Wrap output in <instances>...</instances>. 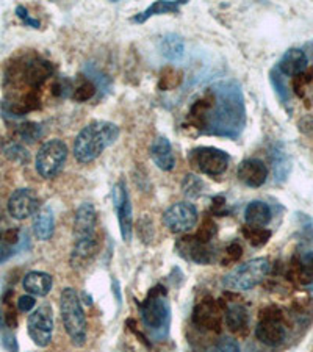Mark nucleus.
I'll return each mask as SVG.
<instances>
[{"mask_svg": "<svg viewBox=\"0 0 313 352\" xmlns=\"http://www.w3.org/2000/svg\"><path fill=\"white\" fill-rule=\"evenodd\" d=\"M140 315L152 338H166L171 327V307L166 301V288L162 285L153 287L140 304Z\"/></svg>", "mask_w": 313, "mask_h": 352, "instance_id": "obj_3", "label": "nucleus"}, {"mask_svg": "<svg viewBox=\"0 0 313 352\" xmlns=\"http://www.w3.org/2000/svg\"><path fill=\"white\" fill-rule=\"evenodd\" d=\"M3 305H5V310H3L5 327L16 329L18 327V310H16V305L7 298L3 299Z\"/></svg>", "mask_w": 313, "mask_h": 352, "instance_id": "obj_34", "label": "nucleus"}, {"mask_svg": "<svg viewBox=\"0 0 313 352\" xmlns=\"http://www.w3.org/2000/svg\"><path fill=\"white\" fill-rule=\"evenodd\" d=\"M35 305H36L35 296H32V294L21 296V298L18 299V304H16V307H18V310L22 312V313L32 312L33 307H35Z\"/></svg>", "mask_w": 313, "mask_h": 352, "instance_id": "obj_39", "label": "nucleus"}, {"mask_svg": "<svg viewBox=\"0 0 313 352\" xmlns=\"http://www.w3.org/2000/svg\"><path fill=\"white\" fill-rule=\"evenodd\" d=\"M0 241H2V234H0Z\"/></svg>", "mask_w": 313, "mask_h": 352, "instance_id": "obj_44", "label": "nucleus"}, {"mask_svg": "<svg viewBox=\"0 0 313 352\" xmlns=\"http://www.w3.org/2000/svg\"><path fill=\"white\" fill-rule=\"evenodd\" d=\"M270 271L271 263L268 258H254L227 273L223 277V287L230 291H249L262 284Z\"/></svg>", "mask_w": 313, "mask_h": 352, "instance_id": "obj_5", "label": "nucleus"}, {"mask_svg": "<svg viewBox=\"0 0 313 352\" xmlns=\"http://www.w3.org/2000/svg\"><path fill=\"white\" fill-rule=\"evenodd\" d=\"M19 236H21V230L19 229H8L7 232L2 234V241L7 246H14L19 243Z\"/></svg>", "mask_w": 313, "mask_h": 352, "instance_id": "obj_42", "label": "nucleus"}, {"mask_svg": "<svg viewBox=\"0 0 313 352\" xmlns=\"http://www.w3.org/2000/svg\"><path fill=\"white\" fill-rule=\"evenodd\" d=\"M273 218L271 208L263 201H252L245 210V221L248 227H265Z\"/></svg>", "mask_w": 313, "mask_h": 352, "instance_id": "obj_23", "label": "nucleus"}, {"mask_svg": "<svg viewBox=\"0 0 313 352\" xmlns=\"http://www.w3.org/2000/svg\"><path fill=\"white\" fill-rule=\"evenodd\" d=\"M238 179L246 186L251 188H260L268 179L266 164L257 158H248L238 166Z\"/></svg>", "mask_w": 313, "mask_h": 352, "instance_id": "obj_15", "label": "nucleus"}, {"mask_svg": "<svg viewBox=\"0 0 313 352\" xmlns=\"http://www.w3.org/2000/svg\"><path fill=\"white\" fill-rule=\"evenodd\" d=\"M309 68V58L304 51L301 49H288L287 52L282 55L281 62L277 64V71L284 75L296 77Z\"/></svg>", "mask_w": 313, "mask_h": 352, "instance_id": "obj_18", "label": "nucleus"}, {"mask_svg": "<svg viewBox=\"0 0 313 352\" xmlns=\"http://www.w3.org/2000/svg\"><path fill=\"white\" fill-rule=\"evenodd\" d=\"M66 158H68V146L62 140H49L36 152V173L47 180L57 177L64 166Z\"/></svg>", "mask_w": 313, "mask_h": 352, "instance_id": "obj_6", "label": "nucleus"}, {"mask_svg": "<svg viewBox=\"0 0 313 352\" xmlns=\"http://www.w3.org/2000/svg\"><path fill=\"white\" fill-rule=\"evenodd\" d=\"M96 224H97V213L96 207L91 202L80 203V207L75 212L74 219V238L88 240L96 236Z\"/></svg>", "mask_w": 313, "mask_h": 352, "instance_id": "obj_13", "label": "nucleus"}, {"mask_svg": "<svg viewBox=\"0 0 313 352\" xmlns=\"http://www.w3.org/2000/svg\"><path fill=\"white\" fill-rule=\"evenodd\" d=\"M226 304L221 299L205 298L195 307L193 310V324L196 329L202 332L219 334L221 332L223 315L226 310Z\"/></svg>", "mask_w": 313, "mask_h": 352, "instance_id": "obj_9", "label": "nucleus"}, {"mask_svg": "<svg viewBox=\"0 0 313 352\" xmlns=\"http://www.w3.org/2000/svg\"><path fill=\"white\" fill-rule=\"evenodd\" d=\"M160 52L169 62H177L185 55L184 38L177 33H168L160 41Z\"/></svg>", "mask_w": 313, "mask_h": 352, "instance_id": "obj_26", "label": "nucleus"}, {"mask_svg": "<svg viewBox=\"0 0 313 352\" xmlns=\"http://www.w3.org/2000/svg\"><path fill=\"white\" fill-rule=\"evenodd\" d=\"M241 255H243V249L238 243H230L226 251H224V258H223V265H230V263L238 262Z\"/></svg>", "mask_w": 313, "mask_h": 352, "instance_id": "obj_36", "label": "nucleus"}, {"mask_svg": "<svg viewBox=\"0 0 313 352\" xmlns=\"http://www.w3.org/2000/svg\"><path fill=\"white\" fill-rule=\"evenodd\" d=\"M27 332L38 348H47L53 335V310L51 304H42L27 320Z\"/></svg>", "mask_w": 313, "mask_h": 352, "instance_id": "obj_10", "label": "nucleus"}, {"mask_svg": "<svg viewBox=\"0 0 313 352\" xmlns=\"http://www.w3.org/2000/svg\"><path fill=\"white\" fill-rule=\"evenodd\" d=\"M119 138V127L110 121H92L75 136L73 153L80 164L95 162Z\"/></svg>", "mask_w": 313, "mask_h": 352, "instance_id": "obj_2", "label": "nucleus"}, {"mask_svg": "<svg viewBox=\"0 0 313 352\" xmlns=\"http://www.w3.org/2000/svg\"><path fill=\"white\" fill-rule=\"evenodd\" d=\"M210 212H212L213 214H215V216H226V214H227V210H226V199H224L223 196L213 197Z\"/></svg>", "mask_w": 313, "mask_h": 352, "instance_id": "obj_40", "label": "nucleus"}, {"mask_svg": "<svg viewBox=\"0 0 313 352\" xmlns=\"http://www.w3.org/2000/svg\"><path fill=\"white\" fill-rule=\"evenodd\" d=\"M55 232V214L49 205L40 208L33 219V235L40 241H49Z\"/></svg>", "mask_w": 313, "mask_h": 352, "instance_id": "obj_22", "label": "nucleus"}, {"mask_svg": "<svg viewBox=\"0 0 313 352\" xmlns=\"http://www.w3.org/2000/svg\"><path fill=\"white\" fill-rule=\"evenodd\" d=\"M224 318H226V324L229 331L232 332L235 337H246L248 335V326H249V315L248 310L241 304H230L224 310Z\"/></svg>", "mask_w": 313, "mask_h": 352, "instance_id": "obj_19", "label": "nucleus"}, {"mask_svg": "<svg viewBox=\"0 0 313 352\" xmlns=\"http://www.w3.org/2000/svg\"><path fill=\"white\" fill-rule=\"evenodd\" d=\"M177 251L186 260L197 263V265H208L212 262V252L208 249V244L202 243L195 235L180 238L177 243Z\"/></svg>", "mask_w": 313, "mask_h": 352, "instance_id": "obj_14", "label": "nucleus"}, {"mask_svg": "<svg viewBox=\"0 0 313 352\" xmlns=\"http://www.w3.org/2000/svg\"><path fill=\"white\" fill-rule=\"evenodd\" d=\"M97 251V236L88 240L75 241L73 254H71V265L74 268L85 266L88 262L95 257Z\"/></svg>", "mask_w": 313, "mask_h": 352, "instance_id": "obj_24", "label": "nucleus"}, {"mask_svg": "<svg viewBox=\"0 0 313 352\" xmlns=\"http://www.w3.org/2000/svg\"><path fill=\"white\" fill-rule=\"evenodd\" d=\"M96 90H97L96 85L92 84L90 79H80L79 84H77L74 88L73 99L77 102H86L95 97Z\"/></svg>", "mask_w": 313, "mask_h": 352, "instance_id": "obj_30", "label": "nucleus"}, {"mask_svg": "<svg viewBox=\"0 0 313 352\" xmlns=\"http://www.w3.org/2000/svg\"><path fill=\"white\" fill-rule=\"evenodd\" d=\"M243 235L249 241L251 246L263 247L271 238V230L265 227H245Z\"/></svg>", "mask_w": 313, "mask_h": 352, "instance_id": "obj_29", "label": "nucleus"}, {"mask_svg": "<svg viewBox=\"0 0 313 352\" xmlns=\"http://www.w3.org/2000/svg\"><path fill=\"white\" fill-rule=\"evenodd\" d=\"M21 134L27 141H36L38 136H40V127L36 124H24L21 127Z\"/></svg>", "mask_w": 313, "mask_h": 352, "instance_id": "obj_41", "label": "nucleus"}, {"mask_svg": "<svg viewBox=\"0 0 313 352\" xmlns=\"http://www.w3.org/2000/svg\"><path fill=\"white\" fill-rule=\"evenodd\" d=\"M22 287L27 291V293L32 296H40L44 298L51 293L53 287V279L51 274L42 273V271H30L24 276L22 280Z\"/></svg>", "mask_w": 313, "mask_h": 352, "instance_id": "obj_21", "label": "nucleus"}, {"mask_svg": "<svg viewBox=\"0 0 313 352\" xmlns=\"http://www.w3.org/2000/svg\"><path fill=\"white\" fill-rule=\"evenodd\" d=\"M260 320L265 321H284V313L276 305H268L260 312Z\"/></svg>", "mask_w": 313, "mask_h": 352, "instance_id": "obj_37", "label": "nucleus"}, {"mask_svg": "<svg viewBox=\"0 0 313 352\" xmlns=\"http://www.w3.org/2000/svg\"><path fill=\"white\" fill-rule=\"evenodd\" d=\"M255 337L262 344L276 348L285 342L287 331L282 321H265L260 320L255 327Z\"/></svg>", "mask_w": 313, "mask_h": 352, "instance_id": "obj_16", "label": "nucleus"}, {"mask_svg": "<svg viewBox=\"0 0 313 352\" xmlns=\"http://www.w3.org/2000/svg\"><path fill=\"white\" fill-rule=\"evenodd\" d=\"M190 162L201 173L216 177V175L226 173L230 157L227 152L216 149V147L201 146L190 152Z\"/></svg>", "mask_w": 313, "mask_h": 352, "instance_id": "obj_7", "label": "nucleus"}, {"mask_svg": "<svg viewBox=\"0 0 313 352\" xmlns=\"http://www.w3.org/2000/svg\"><path fill=\"white\" fill-rule=\"evenodd\" d=\"M184 81V73L182 71L173 68V66H166L162 69L160 77H158V88L162 91H171L182 85Z\"/></svg>", "mask_w": 313, "mask_h": 352, "instance_id": "obj_28", "label": "nucleus"}, {"mask_svg": "<svg viewBox=\"0 0 313 352\" xmlns=\"http://www.w3.org/2000/svg\"><path fill=\"white\" fill-rule=\"evenodd\" d=\"M16 14H18V18L21 21H24V24L33 27V29H40V27H41V22L35 19V18H32V16L29 14V11L25 10V7H22V5L16 7Z\"/></svg>", "mask_w": 313, "mask_h": 352, "instance_id": "obj_38", "label": "nucleus"}, {"mask_svg": "<svg viewBox=\"0 0 313 352\" xmlns=\"http://www.w3.org/2000/svg\"><path fill=\"white\" fill-rule=\"evenodd\" d=\"M197 208L191 202H175L163 213V224L171 234H188L196 227Z\"/></svg>", "mask_w": 313, "mask_h": 352, "instance_id": "obj_8", "label": "nucleus"}, {"mask_svg": "<svg viewBox=\"0 0 313 352\" xmlns=\"http://www.w3.org/2000/svg\"><path fill=\"white\" fill-rule=\"evenodd\" d=\"M127 326L130 327V331L134 332V334L136 335V337L140 338V342H141V343H145L146 346H151V343L147 342V337H146V335H142V334L138 331V329H136V323H135L134 320H127Z\"/></svg>", "mask_w": 313, "mask_h": 352, "instance_id": "obj_43", "label": "nucleus"}, {"mask_svg": "<svg viewBox=\"0 0 313 352\" xmlns=\"http://www.w3.org/2000/svg\"><path fill=\"white\" fill-rule=\"evenodd\" d=\"M313 80V66L312 68H307L304 73L298 74L293 77V90L299 97L304 96V88L310 84Z\"/></svg>", "mask_w": 313, "mask_h": 352, "instance_id": "obj_33", "label": "nucleus"}, {"mask_svg": "<svg viewBox=\"0 0 313 352\" xmlns=\"http://www.w3.org/2000/svg\"><path fill=\"white\" fill-rule=\"evenodd\" d=\"M151 158L153 164L164 173L173 171L175 168V157L173 152V146L171 142H169V140L164 138V136H157V138L153 140L151 146Z\"/></svg>", "mask_w": 313, "mask_h": 352, "instance_id": "obj_17", "label": "nucleus"}, {"mask_svg": "<svg viewBox=\"0 0 313 352\" xmlns=\"http://www.w3.org/2000/svg\"><path fill=\"white\" fill-rule=\"evenodd\" d=\"M60 313L69 340L77 348H82L86 343V315L74 288H64L60 294Z\"/></svg>", "mask_w": 313, "mask_h": 352, "instance_id": "obj_4", "label": "nucleus"}, {"mask_svg": "<svg viewBox=\"0 0 313 352\" xmlns=\"http://www.w3.org/2000/svg\"><path fill=\"white\" fill-rule=\"evenodd\" d=\"M292 277L298 280L301 285L313 284V252L295 258L292 263Z\"/></svg>", "mask_w": 313, "mask_h": 352, "instance_id": "obj_27", "label": "nucleus"}, {"mask_svg": "<svg viewBox=\"0 0 313 352\" xmlns=\"http://www.w3.org/2000/svg\"><path fill=\"white\" fill-rule=\"evenodd\" d=\"M53 66L46 62V60L35 58L32 62L27 63L25 71H24V79L32 90H38L44 81H46L49 77L53 74Z\"/></svg>", "mask_w": 313, "mask_h": 352, "instance_id": "obj_20", "label": "nucleus"}, {"mask_svg": "<svg viewBox=\"0 0 313 352\" xmlns=\"http://www.w3.org/2000/svg\"><path fill=\"white\" fill-rule=\"evenodd\" d=\"M216 232H218V225H216V223L213 221L212 218H205L204 219V223H202V225L199 227V230H197L196 232V238L199 240V241H202V243H205V244H208L210 243V240L213 238V236L216 235Z\"/></svg>", "mask_w": 313, "mask_h": 352, "instance_id": "obj_32", "label": "nucleus"}, {"mask_svg": "<svg viewBox=\"0 0 313 352\" xmlns=\"http://www.w3.org/2000/svg\"><path fill=\"white\" fill-rule=\"evenodd\" d=\"M182 191L185 192V196L191 197V199L199 197L204 191V181L195 174H188L182 181Z\"/></svg>", "mask_w": 313, "mask_h": 352, "instance_id": "obj_31", "label": "nucleus"}, {"mask_svg": "<svg viewBox=\"0 0 313 352\" xmlns=\"http://www.w3.org/2000/svg\"><path fill=\"white\" fill-rule=\"evenodd\" d=\"M185 3L186 2H182V0H175V2H169V0L153 2L146 11L134 16V18H132V22H135V24H145L146 21H149L152 18V16L164 14V13H179V8Z\"/></svg>", "mask_w": 313, "mask_h": 352, "instance_id": "obj_25", "label": "nucleus"}, {"mask_svg": "<svg viewBox=\"0 0 313 352\" xmlns=\"http://www.w3.org/2000/svg\"><path fill=\"white\" fill-rule=\"evenodd\" d=\"M40 210V199L32 188H18L8 199V213L11 218L24 221Z\"/></svg>", "mask_w": 313, "mask_h": 352, "instance_id": "obj_12", "label": "nucleus"}, {"mask_svg": "<svg viewBox=\"0 0 313 352\" xmlns=\"http://www.w3.org/2000/svg\"><path fill=\"white\" fill-rule=\"evenodd\" d=\"M188 125L205 135L238 138L246 127L243 92L237 81H219L191 105Z\"/></svg>", "mask_w": 313, "mask_h": 352, "instance_id": "obj_1", "label": "nucleus"}, {"mask_svg": "<svg viewBox=\"0 0 313 352\" xmlns=\"http://www.w3.org/2000/svg\"><path fill=\"white\" fill-rule=\"evenodd\" d=\"M210 352H240V344L234 338L223 337L212 346Z\"/></svg>", "mask_w": 313, "mask_h": 352, "instance_id": "obj_35", "label": "nucleus"}, {"mask_svg": "<svg viewBox=\"0 0 313 352\" xmlns=\"http://www.w3.org/2000/svg\"><path fill=\"white\" fill-rule=\"evenodd\" d=\"M112 197L114 202V210H116V214H118L121 236H123L125 243H129L132 240V235H134V214H132L134 212H132L130 196L124 180H121L114 185Z\"/></svg>", "mask_w": 313, "mask_h": 352, "instance_id": "obj_11", "label": "nucleus"}]
</instances>
